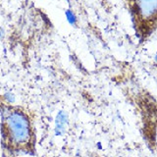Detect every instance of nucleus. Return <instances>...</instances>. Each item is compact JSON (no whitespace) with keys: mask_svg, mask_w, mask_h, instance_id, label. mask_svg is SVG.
Masks as SVG:
<instances>
[{"mask_svg":"<svg viewBox=\"0 0 157 157\" xmlns=\"http://www.w3.org/2000/svg\"><path fill=\"white\" fill-rule=\"evenodd\" d=\"M136 7L140 16L146 19L157 15V0H136Z\"/></svg>","mask_w":157,"mask_h":157,"instance_id":"nucleus-2","label":"nucleus"},{"mask_svg":"<svg viewBox=\"0 0 157 157\" xmlns=\"http://www.w3.org/2000/svg\"><path fill=\"white\" fill-rule=\"evenodd\" d=\"M155 139H156V142H157V128H156V132H155Z\"/></svg>","mask_w":157,"mask_h":157,"instance_id":"nucleus-6","label":"nucleus"},{"mask_svg":"<svg viewBox=\"0 0 157 157\" xmlns=\"http://www.w3.org/2000/svg\"><path fill=\"white\" fill-rule=\"evenodd\" d=\"M68 122H69V117L67 112L65 111H59L58 114L55 118V132L56 136H63L66 132L67 127H68Z\"/></svg>","mask_w":157,"mask_h":157,"instance_id":"nucleus-3","label":"nucleus"},{"mask_svg":"<svg viewBox=\"0 0 157 157\" xmlns=\"http://www.w3.org/2000/svg\"><path fill=\"white\" fill-rule=\"evenodd\" d=\"M154 59H155V61L157 62V53H156V55H155V58H154Z\"/></svg>","mask_w":157,"mask_h":157,"instance_id":"nucleus-7","label":"nucleus"},{"mask_svg":"<svg viewBox=\"0 0 157 157\" xmlns=\"http://www.w3.org/2000/svg\"><path fill=\"white\" fill-rule=\"evenodd\" d=\"M2 135L12 146L23 148L32 140V127L29 117L16 108L2 110Z\"/></svg>","mask_w":157,"mask_h":157,"instance_id":"nucleus-1","label":"nucleus"},{"mask_svg":"<svg viewBox=\"0 0 157 157\" xmlns=\"http://www.w3.org/2000/svg\"><path fill=\"white\" fill-rule=\"evenodd\" d=\"M4 98L8 103H13L15 101V95L12 92H7L4 94Z\"/></svg>","mask_w":157,"mask_h":157,"instance_id":"nucleus-5","label":"nucleus"},{"mask_svg":"<svg viewBox=\"0 0 157 157\" xmlns=\"http://www.w3.org/2000/svg\"><path fill=\"white\" fill-rule=\"evenodd\" d=\"M66 18L68 20V22L71 25H75L77 23V17L75 16V14H74L71 10H67L66 11Z\"/></svg>","mask_w":157,"mask_h":157,"instance_id":"nucleus-4","label":"nucleus"}]
</instances>
